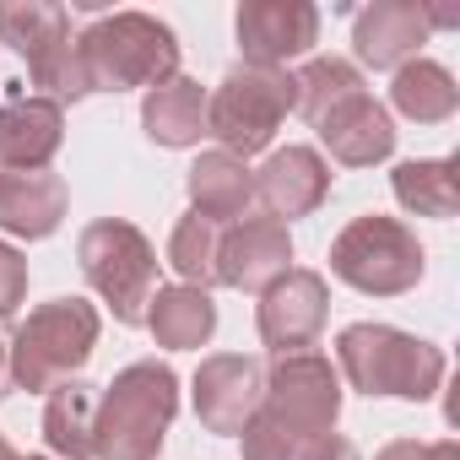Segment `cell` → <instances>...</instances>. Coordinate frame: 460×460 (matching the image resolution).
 I'll list each match as a JSON object with an SVG mask.
<instances>
[{"label": "cell", "instance_id": "cell-33", "mask_svg": "<svg viewBox=\"0 0 460 460\" xmlns=\"http://www.w3.org/2000/svg\"><path fill=\"white\" fill-rule=\"evenodd\" d=\"M28 460H44V455H28Z\"/></svg>", "mask_w": 460, "mask_h": 460}, {"label": "cell", "instance_id": "cell-18", "mask_svg": "<svg viewBox=\"0 0 460 460\" xmlns=\"http://www.w3.org/2000/svg\"><path fill=\"white\" fill-rule=\"evenodd\" d=\"M71 190L60 173H0V234L12 239H49L66 222Z\"/></svg>", "mask_w": 460, "mask_h": 460}, {"label": "cell", "instance_id": "cell-23", "mask_svg": "<svg viewBox=\"0 0 460 460\" xmlns=\"http://www.w3.org/2000/svg\"><path fill=\"white\" fill-rule=\"evenodd\" d=\"M93 417H98V385L66 379L44 401V444L66 460H93Z\"/></svg>", "mask_w": 460, "mask_h": 460}, {"label": "cell", "instance_id": "cell-30", "mask_svg": "<svg viewBox=\"0 0 460 460\" xmlns=\"http://www.w3.org/2000/svg\"><path fill=\"white\" fill-rule=\"evenodd\" d=\"M12 395V336L0 331V401Z\"/></svg>", "mask_w": 460, "mask_h": 460}, {"label": "cell", "instance_id": "cell-7", "mask_svg": "<svg viewBox=\"0 0 460 460\" xmlns=\"http://www.w3.org/2000/svg\"><path fill=\"white\" fill-rule=\"evenodd\" d=\"M428 255L401 217H352L331 239V277L363 298H401L422 282Z\"/></svg>", "mask_w": 460, "mask_h": 460}, {"label": "cell", "instance_id": "cell-21", "mask_svg": "<svg viewBox=\"0 0 460 460\" xmlns=\"http://www.w3.org/2000/svg\"><path fill=\"white\" fill-rule=\"evenodd\" d=\"M146 331L168 352H200L211 341V331H217V304H211V293L184 288V282L157 288V298L146 304Z\"/></svg>", "mask_w": 460, "mask_h": 460}, {"label": "cell", "instance_id": "cell-14", "mask_svg": "<svg viewBox=\"0 0 460 460\" xmlns=\"http://www.w3.org/2000/svg\"><path fill=\"white\" fill-rule=\"evenodd\" d=\"M250 179H255V200L277 222L309 217L331 195V163L314 146H277L261 168H250Z\"/></svg>", "mask_w": 460, "mask_h": 460}, {"label": "cell", "instance_id": "cell-31", "mask_svg": "<svg viewBox=\"0 0 460 460\" xmlns=\"http://www.w3.org/2000/svg\"><path fill=\"white\" fill-rule=\"evenodd\" d=\"M422 460H460V444H455V438H438V444H422Z\"/></svg>", "mask_w": 460, "mask_h": 460}, {"label": "cell", "instance_id": "cell-17", "mask_svg": "<svg viewBox=\"0 0 460 460\" xmlns=\"http://www.w3.org/2000/svg\"><path fill=\"white\" fill-rule=\"evenodd\" d=\"M320 141H325V152L341 163V168H374V163H385L390 152H395V114L374 98V93H358V98H347L341 109H331L320 125Z\"/></svg>", "mask_w": 460, "mask_h": 460}, {"label": "cell", "instance_id": "cell-25", "mask_svg": "<svg viewBox=\"0 0 460 460\" xmlns=\"http://www.w3.org/2000/svg\"><path fill=\"white\" fill-rule=\"evenodd\" d=\"M293 87H298L293 114H304L309 125H320V119H325L331 109H341L347 98L368 93V87H363V71H358L352 60H336V55H314V60L293 76Z\"/></svg>", "mask_w": 460, "mask_h": 460}, {"label": "cell", "instance_id": "cell-11", "mask_svg": "<svg viewBox=\"0 0 460 460\" xmlns=\"http://www.w3.org/2000/svg\"><path fill=\"white\" fill-rule=\"evenodd\" d=\"M325 314H331V288L320 271L309 266H293L282 282H271L255 304V331L261 341L271 347V358H288V352H309L325 331Z\"/></svg>", "mask_w": 460, "mask_h": 460}, {"label": "cell", "instance_id": "cell-2", "mask_svg": "<svg viewBox=\"0 0 460 460\" xmlns=\"http://www.w3.org/2000/svg\"><path fill=\"white\" fill-rule=\"evenodd\" d=\"M179 411V374L157 358L119 368L93 417V460H157Z\"/></svg>", "mask_w": 460, "mask_h": 460}, {"label": "cell", "instance_id": "cell-20", "mask_svg": "<svg viewBox=\"0 0 460 460\" xmlns=\"http://www.w3.org/2000/svg\"><path fill=\"white\" fill-rule=\"evenodd\" d=\"M184 190H190V211L206 217V222H234L250 211L255 200V179H250V163H239L234 152H200L184 173Z\"/></svg>", "mask_w": 460, "mask_h": 460}, {"label": "cell", "instance_id": "cell-28", "mask_svg": "<svg viewBox=\"0 0 460 460\" xmlns=\"http://www.w3.org/2000/svg\"><path fill=\"white\" fill-rule=\"evenodd\" d=\"M298 460H363V455H358V444L347 433H320L314 444H304Z\"/></svg>", "mask_w": 460, "mask_h": 460}, {"label": "cell", "instance_id": "cell-29", "mask_svg": "<svg viewBox=\"0 0 460 460\" xmlns=\"http://www.w3.org/2000/svg\"><path fill=\"white\" fill-rule=\"evenodd\" d=\"M374 460H422V444H417V438H390Z\"/></svg>", "mask_w": 460, "mask_h": 460}, {"label": "cell", "instance_id": "cell-32", "mask_svg": "<svg viewBox=\"0 0 460 460\" xmlns=\"http://www.w3.org/2000/svg\"><path fill=\"white\" fill-rule=\"evenodd\" d=\"M0 460H22V455H17V449L6 444V433H0Z\"/></svg>", "mask_w": 460, "mask_h": 460}, {"label": "cell", "instance_id": "cell-4", "mask_svg": "<svg viewBox=\"0 0 460 460\" xmlns=\"http://www.w3.org/2000/svg\"><path fill=\"white\" fill-rule=\"evenodd\" d=\"M444 352L411 331L358 320L336 336V374L363 395H395V401H433L444 385Z\"/></svg>", "mask_w": 460, "mask_h": 460}, {"label": "cell", "instance_id": "cell-15", "mask_svg": "<svg viewBox=\"0 0 460 460\" xmlns=\"http://www.w3.org/2000/svg\"><path fill=\"white\" fill-rule=\"evenodd\" d=\"M60 146H66V109L12 87V98L0 103V163L12 173H39L55 163Z\"/></svg>", "mask_w": 460, "mask_h": 460}, {"label": "cell", "instance_id": "cell-6", "mask_svg": "<svg viewBox=\"0 0 460 460\" xmlns=\"http://www.w3.org/2000/svg\"><path fill=\"white\" fill-rule=\"evenodd\" d=\"M76 261L119 325H146V304L157 298L163 282H157V250L136 222H125V217L87 222L76 239Z\"/></svg>", "mask_w": 460, "mask_h": 460}, {"label": "cell", "instance_id": "cell-16", "mask_svg": "<svg viewBox=\"0 0 460 460\" xmlns=\"http://www.w3.org/2000/svg\"><path fill=\"white\" fill-rule=\"evenodd\" d=\"M428 33H433V22H428L422 0H374L352 22V49L374 71H401L406 60H417Z\"/></svg>", "mask_w": 460, "mask_h": 460}, {"label": "cell", "instance_id": "cell-8", "mask_svg": "<svg viewBox=\"0 0 460 460\" xmlns=\"http://www.w3.org/2000/svg\"><path fill=\"white\" fill-rule=\"evenodd\" d=\"M298 87L293 71H261V66H234L217 93L206 98V136L222 141V152H234L239 163L266 152L282 119L293 114Z\"/></svg>", "mask_w": 460, "mask_h": 460}, {"label": "cell", "instance_id": "cell-10", "mask_svg": "<svg viewBox=\"0 0 460 460\" xmlns=\"http://www.w3.org/2000/svg\"><path fill=\"white\" fill-rule=\"evenodd\" d=\"M266 401V363L244 352H211L195 368V417L217 438H239Z\"/></svg>", "mask_w": 460, "mask_h": 460}, {"label": "cell", "instance_id": "cell-22", "mask_svg": "<svg viewBox=\"0 0 460 460\" xmlns=\"http://www.w3.org/2000/svg\"><path fill=\"white\" fill-rule=\"evenodd\" d=\"M390 109L411 125H444L455 109H460V87L455 76L438 66V60H406L390 82Z\"/></svg>", "mask_w": 460, "mask_h": 460}, {"label": "cell", "instance_id": "cell-1", "mask_svg": "<svg viewBox=\"0 0 460 460\" xmlns=\"http://www.w3.org/2000/svg\"><path fill=\"white\" fill-rule=\"evenodd\" d=\"M341 417V374L320 352H288L266 368V401L255 422L239 433L244 460H298L304 444L336 433Z\"/></svg>", "mask_w": 460, "mask_h": 460}, {"label": "cell", "instance_id": "cell-27", "mask_svg": "<svg viewBox=\"0 0 460 460\" xmlns=\"http://www.w3.org/2000/svg\"><path fill=\"white\" fill-rule=\"evenodd\" d=\"M22 298H28V261H22V250L0 239V320H12Z\"/></svg>", "mask_w": 460, "mask_h": 460}, {"label": "cell", "instance_id": "cell-13", "mask_svg": "<svg viewBox=\"0 0 460 460\" xmlns=\"http://www.w3.org/2000/svg\"><path fill=\"white\" fill-rule=\"evenodd\" d=\"M293 271V234L277 217H239L217 244V282L239 293H266Z\"/></svg>", "mask_w": 460, "mask_h": 460}, {"label": "cell", "instance_id": "cell-5", "mask_svg": "<svg viewBox=\"0 0 460 460\" xmlns=\"http://www.w3.org/2000/svg\"><path fill=\"white\" fill-rule=\"evenodd\" d=\"M103 314L87 298H49L12 331V390L49 395L55 385L76 379L98 347Z\"/></svg>", "mask_w": 460, "mask_h": 460}, {"label": "cell", "instance_id": "cell-3", "mask_svg": "<svg viewBox=\"0 0 460 460\" xmlns=\"http://www.w3.org/2000/svg\"><path fill=\"white\" fill-rule=\"evenodd\" d=\"M87 93H130L179 76V39L152 12H109L76 39Z\"/></svg>", "mask_w": 460, "mask_h": 460}, {"label": "cell", "instance_id": "cell-12", "mask_svg": "<svg viewBox=\"0 0 460 460\" xmlns=\"http://www.w3.org/2000/svg\"><path fill=\"white\" fill-rule=\"evenodd\" d=\"M234 28L244 66L288 71V60H304L320 44V6H309V0H244Z\"/></svg>", "mask_w": 460, "mask_h": 460}, {"label": "cell", "instance_id": "cell-19", "mask_svg": "<svg viewBox=\"0 0 460 460\" xmlns=\"http://www.w3.org/2000/svg\"><path fill=\"white\" fill-rule=\"evenodd\" d=\"M141 130H146L152 146H168V152L200 146V136H206V87L195 76L157 82L141 98Z\"/></svg>", "mask_w": 460, "mask_h": 460}, {"label": "cell", "instance_id": "cell-26", "mask_svg": "<svg viewBox=\"0 0 460 460\" xmlns=\"http://www.w3.org/2000/svg\"><path fill=\"white\" fill-rule=\"evenodd\" d=\"M217 244H222V227L206 217H179L173 234H168V266L184 277V288L211 293L217 288Z\"/></svg>", "mask_w": 460, "mask_h": 460}, {"label": "cell", "instance_id": "cell-9", "mask_svg": "<svg viewBox=\"0 0 460 460\" xmlns=\"http://www.w3.org/2000/svg\"><path fill=\"white\" fill-rule=\"evenodd\" d=\"M0 44H12L28 60V76L39 98L49 103H82L93 98L82 82L76 39H71V12L55 0H0Z\"/></svg>", "mask_w": 460, "mask_h": 460}, {"label": "cell", "instance_id": "cell-24", "mask_svg": "<svg viewBox=\"0 0 460 460\" xmlns=\"http://www.w3.org/2000/svg\"><path fill=\"white\" fill-rule=\"evenodd\" d=\"M390 190H395V200H401L411 217H438V222H444V217L460 211L455 157H411V163H395Z\"/></svg>", "mask_w": 460, "mask_h": 460}]
</instances>
